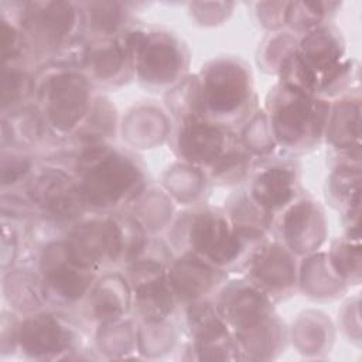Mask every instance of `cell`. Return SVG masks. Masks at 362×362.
<instances>
[{"instance_id":"obj_1","label":"cell","mask_w":362,"mask_h":362,"mask_svg":"<svg viewBox=\"0 0 362 362\" xmlns=\"http://www.w3.org/2000/svg\"><path fill=\"white\" fill-rule=\"evenodd\" d=\"M0 10L21 30L33 65L81 68L88 41L81 3L1 1Z\"/></svg>"},{"instance_id":"obj_2","label":"cell","mask_w":362,"mask_h":362,"mask_svg":"<svg viewBox=\"0 0 362 362\" xmlns=\"http://www.w3.org/2000/svg\"><path fill=\"white\" fill-rule=\"evenodd\" d=\"M76 146L71 170L92 214L124 212L147 189L144 165L132 151L109 141Z\"/></svg>"},{"instance_id":"obj_3","label":"cell","mask_w":362,"mask_h":362,"mask_svg":"<svg viewBox=\"0 0 362 362\" xmlns=\"http://www.w3.org/2000/svg\"><path fill=\"white\" fill-rule=\"evenodd\" d=\"M174 247L228 273L245 270L266 233L236 225L225 209L197 206L181 214L168 232Z\"/></svg>"},{"instance_id":"obj_4","label":"cell","mask_w":362,"mask_h":362,"mask_svg":"<svg viewBox=\"0 0 362 362\" xmlns=\"http://www.w3.org/2000/svg\"><path fill=\"white\" fill-rule=\"evenodd\" d=\"M215 305L242 359H273L284 351V322L274 313V304L246 277L225 283L215 296Z\"/></svg>"},{"instance_id":"obj_5","label":"cell","mask_w":362,"mask_h":362,"mask_svg":"<svg viewBox=\"0 0 362 362\" xmlns=\"http://www.w3.org/2000/svg\"><path fill=\"white\" fill-rule=\"evenodd\" d=\"M355 69L341 33L324 24L303 34L277 72L281 83L328 99L346 92Z\"/></svg>"},{"instance_id":"obj_6","label":"cell","mask_w":362,"mask_h":362,"mask_svg":"<svg viewBox=\"0 0 362 362\" xmlns=\"http://www.w3.org/2000/svg\"><path fill=\"white\" fill-rule=\"evenodd\" d=\"M147 240L146 229L124 212L83 216L64 233L69 257L79 266L98 273L127 267Z\"/></svg>"},{"instance_id":"obj_7","label":"cell","mask_w":362,"mask_h":362,"mask_svg":"<svg viewBox=\"0 0 362 362\" xmlns=\"http://www.w3.org/2000/svg\"><path fill=\"white\" fill-rule=\"evenodd\" d=\"M35 79L37 113L54 137L69 140L93 105L95 85L81 68L57 64L38 68Z\"/></svg>"},{"instance_id":"obj_8","label":"cell","mask_w":362,"mask_h":362,"mask_svg":"<svg viewBox=\"0 0 362 362\" xmlns=\"http://www.w3.org/2000/svg\"><path fill=\"white\" fill-rule=\"evenodd\" d=\"M331 102L297 88L276 83L266 99V117L277 147L304 153L322 139Z\"/></svg>"},{"instance_id":"obj_9","label":"cell","mask_w":362,"mask_h":362,"mask_svg":"<svg viewBox=\"0 0 362 362\" xmlns=\"http://www.w3.org/2000/svg\"><path fill=\"white\" fill-rule=\"evenodd\" d=\"M197 76L198 112L209 122L232 127L255 112V92L249 66L236 57L209 61Z\"/></svg>"},{"instance_id":"obj_10","label":"cell","mask_w":362,"mask_h":362,"mask_svg":"<svg viewBox=\"0 0 362 362\" xmlns=\"http://www.w3.org/2000/svg\"><path fill=\"white\" fill-rule=\"evenodd\" d=\"M133 72L140 85L150 90H168L185 78L189 54L173 33L133 25L127 31Z\"/></svg>"},{"instance_id":"obj_11","label":"cell","mask_w":362,"mask_h":362,"mask_svg":"<svg viewBox=\"0 0 362 362\" xmlns=\"http://www.w3.org/2000/svg\"><path fill=\"white\" fill-rule=\"evenodd\" d=\"M18 192L33 204L40 219L59 228H69L88 212L75 174L59 161L37 164Z\"/></svg>"},{"instance_id":"obj_12","label":"cell","mask_w":362,"mask_h":362,"mask_svg":"<svg viewBox=\"0 0 362 362\" xmlns=\"http://www.w3.org/2000/svg\"><path fill=\"white\" fill-rule=\"evenodd\" d=\"M34 260L49 308L62 311L79 308L99 277L98 272L82 267L69 257L64 235L45 242Z\"/></svg>"},{"instance_id":"obj_13","label":"cell","mask_w":362,"mask_h":362,"mask_svg":"<svg viewBox=\"0 0 362 362\" xmlns=\"http://www.w3.org/2000/svg\"><path fill=\"white\" fill-rule=\"evenodd\" d=\"M17 351L35 361L72 359L82 351L81 331L66 311L42 308L20 317Z\"/></svg>"},{"instance_id":"obj_14","label":"cell","mask_w":362,"mask_h":362,"mask_svg":"<svg viewBox=\"0 0 362 362\" xmlns=\"http://www.w3.org/2000/svg\"><path fill=\"white\" fill-rule=\"evenodd\" d=\"M177 122L173 134L175 154L189 165L206 173L240 143L232 127L209 122L201 115H189Z\"/></svg>"},{"instance_id":"obj_15","label":"cell","mask_w":362,"mask_h":362,"mask_svg":"<svg viewBox=\"0 0 362 362\" xmlns=\"http://www.w3.org/2000/svg\"><path fill=\"white\" fill-rule=\"evenodd\" d=\"M245 191L250 201L276 222L301 197L298 165L288 158L257 160Z\"/></svg>"},{"instance_id":"obj_16","label":"cell","mask_w":362,"mask_h":362,"mask_svg":"<svg viewBox=\"0 0 362 362\" xmlns=\"http://www.w3.org/2000/svg\"><path fill=\"white\" fill-rule=\"evenodd\" d=\"M184 315L191 335L189 351L195 359H240L236 341L218 313L214 298L184 305Z\"/></svg>"},{"instance_id":"obj_17","label":"cell","mask_w":362,"mask_h":362,"mask_svg":"<svg viewBox=\"0 0 362 362\" xmlns=\"http://www.w3.org/2000/svg\"><path fill=\"white\" fill-rule=\"evenodd\" d=\"M246 279L274 304L293 296L298 287L294 255L277 240H264L245 267Z\"/></svg>"},{"instance_id":"obj_18","label":"cell","mask_w":362,"mask_h":362,"mask_svg":"<svg viewBox=\"0 0 362 362\" xmlns=\"http://www.w3.org/2000/svg\"><path fill=\"white\" fill-rule=\"evenodd\" d=\"M127 31L113 38L86 41L81 69L95 86L115 88L134 76Z\"/></svg>"},{"instance_id":"obj_19","label":"cell","mask_w":362,"mask_h":362,"mask_svg":"<svg viewBox=\"0 0 362 362\" xmlns=\"http://www.w3.org/2000/svg\"><path fill=\"white\" fill-rule=\"evenodd\" d=\"M276 221L280 225L283 245L296 256L315 253L327 238L324 211L311 198L300 197Z\"/></svg>"},{"instance_id":"obj_20","label":"cell","mask_w":362,"mask_h":362,"mask_svg":"<svg viewBox=\"0 0 362 362\" xmlns=\"http://www.w3.org/2000/svg\"><path fill=\"white\" fill-rule=\"evenodd\" d=\"M167 274L182 307L195 301L212 300L214 294L216 296L226 283L225 272L191 253H180L171 259Z\"/></svg>"},{"instance_id":"obj_21","label":"cell","mask_w":362,"mask_h":362,"mask_svg":"<svg viewBox=\"0 0 362 362\" xmlns=\"http://www.w3.org/2000/svg\"><path fill=\"white\" fill-rule=\"evenodd\" d=\"M79 308L83 317L98 325L127 317L132 308V293L126 276L116 270L99 274Z\"/></svg>"},{"instance_id":"obj_22","label":"cell","mask_w":362,"mask_h":362,"mask_svg":"<svg viewBox=\"0 0 362 362\" xmlns=\"http://www.w3.org/2000/svg\"><path fill=\"white\" fill-rule=\"evenodd\" d=\"M361 99L355 93H344L331 103L324 139L334 153L359 151L361 136Z\"/></svg>"},{"instance_id":"obj_23","label":"cell","mask_w":362,"mask_h":362,"mask_svg":"<svg viewBox=\"0 0 362 362\" xmlns=\"http://www.w3.org/2000/svg\"><path fill=\"white\" fill-rule=\"evenodd\" d=\"M3 293L11 307V311L18 315H27L42 308L47 303L42 294L40 274L34 266H17L3 272Z\"/></svg>"},{"instance_id":"obj_24","label":"cell","mask_w":362,"mask_h":362,"mask_svg":"<svg viewBox=\"0 0 362 362\" xmlns=\"http://www.w3.org/2000/svg\"><path fill=\"white\" fill-rule=\"evenodd\" d=\"M81 4L85 16V33L89 35V40L119 37L133 27L124 3L86 1Z\"/></svg>"},{"instance_id":"obj_25","label":"cell","mask_w":362,"mask_h":362,"mask_svg":"<svg viewBox=\"0 0 362 362\" xmlns=\"http://www.w3.org/2000/svg\"><path fill=\"white\" fill-rule=\"evenodd\" d=\"M298 286L314 300L335 298L348 287L334 272L327 253H311L304 257L298 272Z\"/></svg>"},{"instance_id":"obj_26","label":"cell","mask_w":362,"mask_h":362,"mask_svg":"<svg viewBox=\"0 0 362 362\" xmlns=\"http://www.w3.org/2000/svg\"><path fill=\"white\" fill-rule=\"evenodd\" d=\"M37 88L35 74L27 66H3L1 69V116L34 103Z\"/></svg>"},{"instance_id":"obj_27","label":"cell","mask_w":362,"mask_h":362,"mask_svg":"<svg viewBox=\"0 0 362 362\" xmlns=\"http://www.w3.org/2000/svg\"><path fill=\"white\" fill-rule=\"evenodd\" d=\"M116 130V110L109 99L96 95L79 130L69 139L76 144L109 141Z\"/></svg>"},{"instance_id":"obj_28","label":"cell","mask_w":362,"mask_h":362,"mask_svg":"<svg viewBox=\"0 0 362 362\" xmlns=\"http://www.w3.org/2000/svg\"><path fill=\"white\" fill-rule=\"evenodd\" d=\"M205 173L187 163L171 167L164 177V187L170 195L181 202H197L208 185Z\"/></svg>"},{"instance_id":"obj_29","label":"cell","mask_w":362,"mask_h":362,"mask_svg":"<svg viewBox=\"0 0 362 362\" xmlns=\"http://www.w3.org/2000/svg\"><path fill=\"white\" fill-rule=\"evenodd\" d=\"M328 260L334 272L348 284H358L361 279V245L359 238L345 236L332 243Z\"/></svg>"},{"instance_id":"obj_30","label":"cell","mask_w":362,"mask_h":362,"mask_svg":"<svg viewBox=\"0 0 362 362\" xmlns=\"http://www.w3.org/2000/svg\"><path fill=\"white\" fill-rule=\"evenodd\" d=\"M338 3L324 1H296L287 3L286 25L296 33L305 34L320 25H324L325 20L334 13Z\"/></svg>"},{"instance_id":"obj_31","label":"cell","mask_w":362,"mask_h":362,"mask_svg":"<svg viewBox=\"0 0 362 362\" xmlns=\"http://www.w3.org/2000/svg\"><path fill=\"white\" fill-rule=\"evenodd\" d=\"M37 163L28 151L1 150V192H18L23 189Z\"/></svg>"},{"instance_id":"obj_32","label":"cell","mask_w":362,"mask_h":362,"mask_svg":"<svg viewBox=\"0 0 362 362\" xmlns=\"http://www.w3.org/2000/svg\"><path fill=\"white\" fill-rule=\"evenodd\" d=\"M239 139L256 160L272 157L277 147L264 110H257L247 119Z\"/></svg>"},{"instance_id":"obj_33","label":"cell","mask_w":362,"mask_h":362,"mask_svg":"<svg viewBox=\"0 0 362 362\" xmlns=\"http://www.w3.org/2000/svg\"><path fill=\"white\" fill-rule=\"evenodd\" d=\"M269 44L262 52V59L269 72H277L281 62L294 51L298 38L288 33H277L269 37Z\"/></svg>"},{"instance_id":"obj_34","label":"cell","mask_w":362,"mask_h":362,"mask_svg":"<svg viewBox=\"0 0 362 362\" xmlns=\"http://www.w3.org/2000/svg\"><path fill=\"white\" fill-rule=\"evenodd\" d=\"M259 18L262 24L270 30H277L286 25L287 3H257Z\"/></svg>"}]
</instances>
